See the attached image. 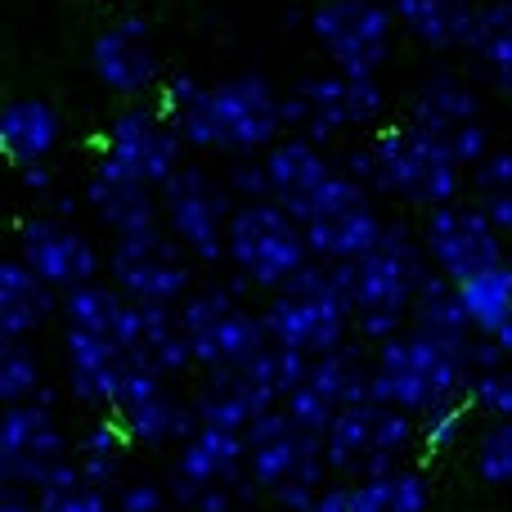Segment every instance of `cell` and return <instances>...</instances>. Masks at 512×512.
Segmentation results:
<instances>
[{
    "instance_id": "cell-1",
    "label": "cell",
    "mask_w": 512,
    "mask_h": 512,
    "mask_svg": "<svg viewBox=\"0 0 512 512\" xmlns=\"http://www.w3.org/2000/svg\"><path fill=\"white\" fill-rule=\"evenodd\" d=\"M432 252L423 234H414L405 221H387V234L373 252L351 261V301H355V337L369 346L405 333L409 310L418 301V288L432 274Z\"/></svg>"
},
{
    "instance_id": "cell-2",
    "label": "cell",
    "mask_w": 512,
    "mask_h": 512,
    "mask_svg": "<svg viewBox=\"0 0 512 512\" xmlns=\"http://www.w3.org/2000/svg\"><path fill=\"white\" fill-rule=\"evenodd\" d=\"M189 149H216L230 158H256L283 135V95L261 72L207 86L185 113L171 117Z\"/></svg>"
},
{
    "instance_id": "cell-3",
    "label": "cell",
    "mask_w": 512,
    "mask_h": 512,
    "mask_svg": "<svg viewBox=\"0 0 512 512\" xmlns=\"http://www.w3.org/2000/svg\"><path fill=\"white\" fill-rule=\"evenodd\" d=\"M270 342L306 355H324L355 337V301H351V261H315L310 256L283 288L265 301Z\"/></svg>"
},
{
    "instance_id": "cell-4",
    "label": "cell",
    "mask_w": 512,
    "mask_h": 512,
    "mask_svg": "<svg viewBox=\"0 0 512 512\" xmlns=\"http://www.w3.org/2000/svg\"><path fill=\"white\" fill-rule=\"evenodd\" d=\"M468 382L472 369L463 351L418 333V328H405L373 346V400L378 405H396L423 418L427 409L445 405V400L468 396Z\"/></svg>"
},
{
    "instance_id": "cell-5",
    "label": "cell",
    "mask_w": 512,
    "mask_h": 512,
    "mask_svg": "<svg viewBox=\"0 0 512 512\" xmlns=\"http://www.w3.org/2000/svg\"><path fill=\"white\" fill-rule=\"evenodd\" d=\"M373 149V194L396 198L405 207H445L463 194V162L454 158L450 140L423 126H382L369 140Z\"/></svg>"
},
{
    "instance_id": "cell-6",
    "label": "cell",
    "mask_w": 512,
    "mask_h": 512,
    "mask_svg": "<svg viewBox=\"0 0 512 512\" xmlns=\"http://www.w3.org/2000/svg\"><path fill=\"white\" fill-rule=\"evenodd\" d=\"M225 261L230 270L248 274L256 292H274L310 261L306 225L274 198L239 203L230 216V234H225Z\"/></svg>"
},
{
    "instance_id": "cell-7",
    "label": "cell",
    "mask_w": 512,
    "mask_h": 512,
    "mask_svg": "<svg viewBox=\"0 0 512 512\" xmlns=\"http://www.w3.org/2000/svg\"><path fill=\"white\" fill-rule=\"evenodd\" d=\"M0 477L5 486L45 490V486H72L86 481L81 459H72V441L59 427L54 409H41L36 400L5 409V427H0Z\"/></svg>"
},
{
    "instance_id": "cell-8",
    "label": "cell",
    "mask_w": 512,
    "mask_h": 512,
    "mask_svg": "<svg viewBox=\"0 0 512 512\" xmlns=\"http://www.w3.org/2000/svg\"><path fill=\"white\" fill-rule=\"evenodd\" d=\"M194 256L167 230V225H144L131 234H113L108 248V279L131 301H180L194 292Z\"/></svg>"
},
{
    "instance_id": "cell-9",
    "label": "cell",
    "mask_w": 512,
    "mask_h": 512,
    "mask_svg": "<svg viewBox=\"0 0 512 512\" xmlns=\"http://www.w3.org/2000/svg\"><path fill=\"white\" fill-rule=\"evenodd\" d=\"M162 194V225L189 248L198 265H225V234H230V216L239 207L234 189L225 176L216 180L207 167H180Z\"/></svg>"
},
{
    "instance_id": "cell-10",
    "label": "cell",
    "mask_w": 512,
    "mask_h": 512,
    "mask_svg": "<svg viewBox=\"0 0 512 512\" xmlns=\"http://www.w3.org/2000/svg\"><path fill=\"white\" fill-rule=\"evenodd\" d=\"M306 27L328 50L337 72L378 77V68L391 54L396 5L391 0H315Z\"/></svg>"
},
{
    "instance_id": "cell-11",
    "label": "cell",
    "mask_w": 512,
    "mask_h": 512,
    "mask_svg": "<svg viewBox=\"0 0 512 512\" xmlns=\"http://www.w3.org/2000/svg\"><path fill=\"white\" fill-rule=\"evenodd\" d=\"M243 436H248V472L261 481L265 495L274 486H283V481H301L310 490H324V477L333 472L324 459V436L297 427L283 405L252 418Z\"/></svg>"
},
{
    "instance_id": "cell-12",
    "label": "cell",
    "mask_w": 512,
    "mask_h": 512,
    "mask_svg": "<svg viewBox=\"0 0 512 512\" xmlns=\"http://www.w3.org/2000/svg\"><path fill=\"white\" fill-rule=\"evenodd\" d=\"M423 243L432 252V265L445 279L463 283L490 265L508 261V234L486 216L481 203H445L432 207L423 221Z\"/></svg>"
},
{
    "instance_id": "cell-13",
    "label": "cell",
    "mask_w": 512,
    "mask_h": 512,
    "mask_svg": "<svg viewBox=\"0 0 512 512\" xmlns=\"http://www.w3.org/2000/svg\"><path fill=\"white\" fill-rule=\"evenodd\" d=\"M18 256L59 292L99 279L108 265V256L99 252V243L90 239L81 225L63 221V216H54V212L18 221Z\"/></svg>"
},
{
    "instance_id": "cell-14",
    "label": "cell",
    "mask_w": 512,
    "mask_h": 512,
    "mask_svg": "<svg viewBox=\"0 0 512 512\" xmlns=\"http://www.w3.org/2000/svg\"><path fill=\"white\" fill-rule=\"evenodd\" d=\"M185 149V135L176 131V122L162 108H126V113L113 117L104 140L108 158H117L131 176L149 180L153 189H162L185 167Z\"/></svg>"
},
{
    "instance_id": "cell-15",
    "label": "cell",
    "mask_w": 512,
    "mask_h": 512,
    "mask_svg": "<svg viewBox=\"0 0 512 512\" xmlns=\"http://www.w3.org/2000/svg\"><path fill=\"white\" fill-rule=\"evenodd\" d=\"M301 95L310 99V122H306V140L328 144L337 131L346 126H373L387 113V90L378 86V77H351V72H328V77H306Z\"/></svg>"
},
{
    "instance_id": "cell-16",
    "label": "cell",
    "mask_w": 512,
    "mask_h": 512,
    "mask_svg": "<svg viewBox=\"0 0 512 512\" xmlns=\"http://www.w3.org/2000/svg\"><path fill=\"white\" fill-rule=\"evenodd\" d=\"M81 198H86L90 216H95L108 234H131V230H144V225L162 221V194L149 180L131 176V171L117 158H108V153L90 167Z\"/></svg>"
},
{
    "instance_id": "cell-17",
    "label": "cell",
    "mask_w": 512,
    "mask_h": 512,
    "mask_svg": "<svg viewBox=\"0 0 512 512\" xmlns=\"http://www.w3.org/2000/svg\"><path fill=\"white\" fill-rule=\"evenodd\" d=\"M63 360H68L72 400L86 409H104L117 414L126 378V351L113 333H95V328H72L63 333Z\"/></svg>"
},
{
    "instance_id": "cell-18",
    "label": "cell",
    "mask_w": 512,
    "mask_h": 512,
    "mask_svg": "<svg viewBox=\"0 0 512 512\" xmlns=\"http://www.w3.org/2000/svg\"><path fill=\"white\" fill-rule=\"evenodd\" d=\"M90 68H95L99 86L113 90V95H144V90L158 86V54L149 45V23L140 14L113 23L108 32L95 36L90 45Z\"/></svg>"
},
{
    "instance_id": "cell-19",
    "label": "cell",
    "mask_w": 512,
    "mask_h": 512,
    "mask_svg": "<svg viewBox=\"0 0 512 512\" xmlns=\"http://www.w3.org/2000/svg\"><path fill=\"white\" fill-rule=\"evenodd\" d=\"M261 158H265V171H270V198L288 207L297 221H306L315 194L337 171L333 162H328L324 144L306 140V135H288V140H274Z\"/></svg>"
},
{
    "instance_id": "cell-20",
    "label": "cell",
    "mask_w": 512,
    "mask_h": 512,
    "mask_svg": "<svg viewBox=\"0 0 512 512\" xmlns=\"http://www.w3.org/2000/svg\"><path fill=\"white\" fill-rule=\"evenodd\" d=\"M63 310V292L45 283L23 256L0 265V342H27Z\"/></svg>"
},
{
    "instance_id": "cell-21",
    "label": "cell",
    "mask_w": 512,
    "mask_h": 512,
    "mask_svg": "<svg viewBox=\"0 0 512 512\" xmlns=\"http://www.w3.org/2000/svg\"><path fill=\"white\" fill-rule=\"evenodd\" d=\"M189 342H194V355H198V369L203 373H221V369H243L248 360L270 346V328H265V315L261 310L248 306H234L230 315L212 319V324L194 328L189 333Z\"/></svg>"
},
{
    "instance_id": "cell-22",
    "label": "cell",
    "mask_w": 512,
    "mask_h": 512,
    "mask_svg": "<svg viewBox=\"0 0 512 512\" xmlns=\"http://www.w3.org/2000/svg\"><path fill=\"white\" fill-rule=\"evenodd\" d=\"M274 405H283V400L243 369L203 373V387L194 391L198 418L212 427H234V432H248L252 418H261L265 409H274Z\"/></svg>"
},
{
    "instance_id": "cell-23",
    "label": "cell",
    "mask_w": 512,
    "mask_h": 512,
    "mask_svg": "<svg viewBox=\"0 0 512 512\" xmlns=\"http://www.w3.org/2000/svg\"><path fill=\"white\" fill-rule=\"evenodd\" d=\"M382 234H387V216L378 212L373 194L360 198L355 207H346V212L306 225V243L315 261H360L364 252L378 248Z\"/></svg>"
},
{
    "instance_id": "cell-24",
    "label": "cell",
    "mask_w": 512,
    "mask_h": 512,
    "mask_svg": "<svg viewBox=\"0 0 512 512\" xmlns=\"http://www.w3.org/2000/svg\"><path fill=\"white\" fill-rule=\"evenodd\" d=\"M176 472L198 486H216V481H239L248 477V436L234 427L203 423L176 454Z\"/></svg>"
},
{
    "instance_id": "cell-25",
    "label": "cell",
    "mask_w": 512,
    "mask_h": 512,
    "mask_svg": "<svg viewBox=\"0 0 512 512\" xmlns=\"http://www.w3.org/2000/svg\"><path fill=\"white\" fill-rule=\"evenodd\" d=\"M63 140V117L50 99H14L0 113V144L14 167L45 162Z\"/></svg>"
},
{
    "instance_id": "cell-26",
    "label": "cell",
    "mask_w": 512,
    "mask_h": 512,
    "mask_svg": "<svg viewBox=\"0 0 512 512\" xmlns=\"http://www.w3.org/2000/svg\"><path fill=\"white\" fill-rule=\"evenodd\" d=\"M409 122L441 135V140H454L459 126L481 122V95L468 81L454 77V72H436V77H427L418 86L414 104H409Z\"/></svg>"
},
{
    "instance_id": "cell-27",
    "label": "cell",
    "mask_w": 512,
    "mask_h": 512,
    "mask_svg": "<svg viewBox=\"0 0 512 512\" xmlns=\"http://www.w3.org/2000/svg\"><path fill=\"white\" fill-rule=\"evenodd\" d=\"M310 387L324 391L337 409L373 400V346L364 337H346L342 346L310 360Z\"/></svg>"
},
{
    "instance_id": "cell-28",
    "label": "cell",
    "mask_w": 512,
    "mask_h": 512,
    "mask_svg": "<svg viewBox=\"0 0 512 512\" xmlns=\"http://www.w3.org/2000/svg\"><path fill=\"white\" fill-rule=\"evenodd\" d=\"M117 418H122V427L131 432V441L149 445V450H158V445H185L189 436L203 427L194 400H180L171 387L158 391V396H149V400H140V405L117 409Z\"/></svg>"
},
{
    "instance_id": "cell-29",
    "label": "cell",
    "mask_w": 512,
    "mask_h": 512,
    "mask_svg": "<svg viewBox=\"0 0 512 512\" xmlns=\"http://www.w3.org/2000/svg\"><path fill=\"white\" fill-rule=\"evenodd\" d=\"M378 418L382 405L378 400H360V405H342L324 436V459L337 477L360 481L369 468L373 450H378Z\"/></svg>"
},
{
    "instance_id": "cell-30",
    "label": "cell",
    "mask_w": 512,
    "mask_h": 512,
    "mask_svg": "<svg viewBox=\"0 0 512 512\" xmlns=\"http://www.w3.org/2000/svg\"><path fill=\"white\" fill-rule=\"evenodd\" d=\"M409 328H418V333H427V337H436V342L454 346V351H463V346L477 337L468 310H463L459 283L445 279L441 270H432V274H427V283L418 288V301H414V310H409Z\"/></svg>"
},
{
    "instance_id": "cell-31",
    "label": "cell",
    "mask_w": 512,
    "mask_h": 512,
    "mask_svg": "<svg viewBox=\"0 0 512 512\" xmlns=\"http://www.w3.org/2000/svg\"><path fill=\"white\" fill-rule=\"evenodd\" d=\"M405 32L427 50H454L468 41L481 0H391Z\"/></svg>"
},
{
    "instance_id": "cell-32",
    "label": "cell",
    "mask_w": 512,
    "mask_h": 512,
    "mask_svg": "<svg viewBox=\"0 0 512 512\" xmlns=\"http://www.w3.org/2000/svg\"><path fill=\"white\" fill-rule=\"evenodd\" d=\"M463 50L486 68L499 95H512V0H481Z\"/></svg>"
},
{
    "instance_id": "cell-33",
    "label": "cell",
    "mask_w": 512,
    "mask_h": 512,
    "mask_svg": "<svg viewBox=\"0 0 512 512\" xmlns=\"http://www.w3.org/2000/svg\"><path fill=\"white\" fill-rule=\"evenodd\" d=\"M432 508V481L418 468H396L382 477L351 481V512H427Z\"/></svg>"
},
{
    "instance_id": "cell-34",
    "label": "cell",
    "mask_w": 512,
    "mask_h": 512,
    "mask_svg": "<svg viewBox=\"0 0 512 512\" xmlns=\"http://www.w3.org/2000/svg\"><path fill=\"white\" fill-rule=\"evenodd\" d=\"M176 328H180L176 306H167V301H131L126 297L122 315H117V324H113V337L122 342L126 360H149L153 346H162Z\"/></svg>"
},
{
    "instance_id": "cell-35",
    "label": "cell",
    "mask_w": 512,
    "mask_h": 512,
    "mask_svg": "<svg viewBox=\"0 0 512 512\" xmlns=\"http://www.w3.org/2000/svg\"><path fill=\"white\" fill-rule=\"evenodd\" d=\"M459 297H463V310H468L472 328H477V333H495L512 315V261H499V265H490V270L463 279Z\"/></svg>"
},
{
    "instance_id": "cell-36",
    "label": "cell",
    "mask_w": 512,
    "mask_h": 512,
    "mask_svg": "<svg viewBox=\"0 0 512 512\" xmlns=\"http://www.w3.org/2000/svg\"><path fill=\"white\" fill-rule=\"evenodd\" d=\"M122 306H126V297H122V288H117L113 279H108V283L90 279V283H77V288L63 292V310H59V315L68 319L72 328H95V333H113V324H117V315H122Z\"/></svg>"
},
{
    "instance_id": "cell-37",
    "label": "cell",
    "mask_w": 512,
    "mask_h": 512,
    "mask_svg": "<svg viewBox=\"0 0 512 512\" xmlns=\"http://www.w3.org/2000/svg\"><path fill=\"white\" fill-rule=\"evenodd\" d=\"M45 382L41 373V355L27 342H5L0 346V396L5 405H23L36 396V387Z\"/></svg>"
},
{
    "instance_id": "cell-38",
    "label": "cell",
    "mask_w": 512,
    "mask_h": 512,
    "mask_svg": "<svg viewBox=\"0 0 512 512\" xmlns=\"http://www.w3.org/2000/svg\"><path fill=\"white\" fill-rule=\"evenodd\" d=\"M468 414H472L468 396L427 409V414L418 418V445H423L427 454H450L454 445L463 441V432H468Z\"/></svg>"
},
{
    "instance_id": "cell-39",
    "label": "cell",
    "mask_w": 512,
    "mask_h": 512,
    "mask_svg": "<svg viewBox=\"0 0 512 512\" xmlns=\"http://www.w3.org/2000/svg\"><path fill=\"white\" fill-rule=\"evenodd\" d=\"M477 477L486 486H512V418H495L477 441Z\"/></svg>"
},
{
    "instance_id": "cell-40",
    "label": "cell",
    "mask_w": 512,
    "mask_h": 512,
    "mask_svg": "<svg viewBox=\"0 0 512 512\" xmlns=\"http://www.w3.org/2000/svg\"><path fill=\"white\" fill-rule=\"evenodd\" d=\"M41 512H117V499L95 481H72V486H45L36 490Z\"/></svg>"
},
{
    "instance_id": "cell-41",
    "label": "cell",
    "mask_w": 512,
    "mask_h": 512,
    "mask_svg": "<svg viewBox=\"0 0 512 512\" xmlns=\"http://www.w3.org/2000/svg\"><path fill=\"white\" fill-rule=\"evenodd\" d=\"M468 405L477 409V414H486V418H512V364L472 373Z\"/></svg>"
},
{
    "instance_id": "cell-42",
    "label": "cell",
    "mask_w": 512,
    "mask_h": 512,
    "mask_svg": "<svg viewBox=\"0 0 512 512\" xmlns=\"http://www.w3.org/2000/svg\"><path fill=\"white\" fill-rule=\"evenodd\" d=\"M283 409H288L292 423L306 427V432H315V436H328V427H333V418H337V405L324 396V391L310 387V382L297 387L292 396H283Z\"/></svg>"
},
{
    "instance_id": "cell-43",
    "label": "cell",
    "mask_w": 512,
    "mask_h": 512,
    "mask_svg": "<svg viewBox=\"0 0 512 512\" xmlns=\"http://www.w3.org/2000/svg\"><path fill=\"white\" fill-rule=\"evenodd\" d=\"M225 185L234 189V198H239V203L270 198V171H265V158H234L230 171H225Z\"/></svg>"
},
{
    "instance_id": "cell-44",
    "label": "cell",
    "mask_w": 512,
    "mask_h": 512,
    "mask_svg": "<svg viewBox=\"0 0 512 512\" xmlns=\"http://www.w3.org/2000/svg\"><path fill=\"white\" fill-rule=\"evenodd\" d=\"M167 504H171V490H162L149 477L117 486V512H162Z\"/></svg>"
},
{
    "instance_id": "cell-45",
    "label": "cell",
    "mask_w": 512,
    "mask_h": 512,
    "mask_svg": "<svg viewBox=\"0 0 512 512\" xmlns=\"http://www.w3.org/2000/svg\"><path fill=\"white\" fill-rule=\"evenodd\" d=\"M472 189H477V194L512 189V149H490L486 158L472 167Z\"/></svg>"
},
{
    "instance_id": "cell-46",
    "label": "cell",
    "mask_w": 512,
    "mask_h": 512,
    "mask_svg": "<svg viewBox=\"0 0 512 512\" xmlns=\"http://www.w3.org/2000/svg\"><path fill=\"white\" fill-rule=\"evenodd\" d=\"M450 149H454V158H459L463 167H477V162L490 153V126L486 122L459 126V131H454V140H450Z\"/></svg>"
},
{
    "instance_id": "cell-47",
    "label": "cell",
    "mask_w": 512,
    "mask_h": 512,
    "mask_svg": "<svg viewBox=\"0 0 512 512\" xmlns=\"http://www.w3.org/2000/svg\"><path fill=\"white\" fill-rule=\"evenodd\" d=\"M203 90H207V86H203L198 77H189V72H171L167 86H162V104H158V108H162L167 117H176V113H185V108L194 104Z\"/></svg>"
},
{
    "instance_id": "cell-48",
    "label": "cell",
    "mask_w": 512,
    "mask_h": 512,
    "mask_svg": "<svg viewBox=\"0 0 512 512\" xmlns=\"http://www.w3.org/2000/svg\"><path fill=\"white\" fill-rule=\"evenodd\" d=\"M463 360H468L472 373H486V369H499V364H508V351L490 333H477L468 346H463Z\"/></svg>"
},
{
    "instance_id": "cell-49",
    "label": "cell",
    "mask_w": 512,
    "mask_h": 512,
    "mask_svg": "<svg viewBox=\"0 0 512 512\" xmlns=\"http://www.w3.org/2000/svg\"><path fill=\"white\" fill-rule=\"evenodd\" d=\"M243 499H239V486L234 481H216V486H203L194 499L189 512H239Z\"/></svg>"
},
{
    "instance_id": "cell-50",
    "label": "cell",
    "mask_w": 512,
    "mask_h": 512,
    "mask_svg": "<svg viewBox=\"0 0 512 512\" xmlns=\"http://www.w3.org/2000/svg\"><path fill=\"white\" fill-rule=\"evenodd\" d=\"M18 185H23V194H32L36 203H50V198H54V171L45 167V162L18 167Z\"/></svg>"
},
{
    "instance_id": "cell-51",
    "label": "cell",
    "mask_w": 512,
    "mask_h": 512,
    "mask_svg": "<svg viewBox=\"0 0 512 512\" xmlns=\"http://www.w3.org/2000/svg\"><path fill=\"white\" fill-rule=\"evenodd\" d=\"M292 512H351V486H342V481H333V486L315 490V499Z\"/></svg>"
},
{
    "instance_id": "cell-52",
    "label": "cell",
    "mask_w": 512,
    "mask_h": 512,
    "mask_svg": "<svg viewBox=\"0 0 512 512\" xmlns=\"http://www.w3.org/2000/svg\"><path fill=\"white\" fill-rule=\"evenodd\" d=\"M477 203L486 207V216L499 225V230L512 239V189H499V194H477Z\"/></svg>"
},
{
    "instance_id": "cell-53",
    "label": "cell",
    "mask_w": 512,
    "mask_h": 512,
    "mask_svg": "<svg viewBox=\"0 0 512 512\" xmlns=\"http://www.w3.org/2000/svg\"><path fill=\"white\" fill-rule=\"evenodd\" d=\"M122 463H126V459H81V472H86V481H95V486L117 490V477H122Z\"/></svg>"
},
{
    "instance_id": "cell-54",
    "label": "cell",
    "mask_w": 512,
    "mask_h": 512,
    "mask_svg": "<svg viewBox=\"0 0 512 512\" xmlns=\"http://www.w3.org/2000/svg\"><path fill=\"white\" fill-rule=\"evenodd\" d=\"M0 512H41V508H36V495H32V490H23V486H5Z\"/></svg>"
},
{
    "instance_id": "cell-55",
    "label": "cell",
    "mask_w": 512,
    "mask_h": 512,
    "mask_svg": "<svg viewBox=\"0 0 512 512\" xmlns=\"http://www.w3.org/2000/svg\"><path fill=\"white\" fill-rule=\"evenodd\" d=\"M86 203V198H72V194H54L50 198V212L54 216H63V221H72V216H77V207Z\"/></svg>"
},
{
    "instance_id": "cell-56",
    "label": "cell",
    "mask_w": 512,
    "mask_h": 512,
    "mask_svg": "<svg viewBox=\"0 0 512 512\" xmlns=\"http://www.w3.org/2000/svg\"><path fill=\"white\" fill-rule=\"evenodd\" d=\"M32 400H36V405H41V409H54V405H59V387H54V382H41Z\"/></svg>"
},
{
    "instance_id": "cell-57",
    "label": "cell",
    "mask_w": 512,
    "mask_h": 512,
    "mask_svg": "<svg viewBox=\"0 0 512 512\" xmlns=\"http://www.w3.org/2000/svg\"><path fill=\"white\" fill-rule=\"evenodd\" d=\"M490 337H495V342L504 346V351H508V360H512V315H508L504 324H499V328H495V333H490Z\"/></svg>"
}]
</instances>
